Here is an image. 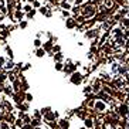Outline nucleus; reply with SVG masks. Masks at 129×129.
Segmentation results:
<instances>
[{"instance_id": "39448f33", "label": "nucleus", "mask_w": 129, "mask_h": 129, "mask_svg": "<svg viewBox=\"0 0 129 129\" xmlns=\"http://www.w3.org/2000/svg\"><path fill=\"white\" fill-rule=\"evenodd\" d=\"M85 125H87V128L91 129L94 126V121L91 119V118H87V119H85Z\"/></svg>"}, {"instance_id": "20e7f679", "label": "nucleus", "mask_w": 129, "mask_h": 129, "mask_svg": "<svg viewBox=\"0 0 129 129\" xmlns=\"http://www.w3.org/2000/svg\"><path fill=\"white\" fill-rule=\"evenodd\" d=\"M104 91L108 94H115V91H114V88L112 87H109V85H104Z\"/></svg>"}, {"instance_id": "6e6552de", "label": "nucleus", "mask_w": 129, "mask_h": 129, "mask_svg": "<svg viewBox=\"0 0 129 129\" xmlns=\"http://www.w3.org/2000/svg\"><path fill=\"white\" fill-rule=\"evenodd\" d=\"M122 23H124L125 27H129V18H124V21H122Z\"/></svg>"}, {"instance_id": "ddd939ff", "label": "nucleus", "mask_w": 129, "mask_h": 129, "mask_svg": "<svg viewBox=\"0 0 129 129\" xmlns=\"http://www.w3.org/2000/svg\"><path fill=\"white\" fill-rule=\"evenodd\" d=\"M37 129H40V128H37Z\"/></svg>"}, {"instance_id": "0eeeda50", "label": "nucleus", "mask_w": 129, "mask_h": 129, "mask_svg": "<svg viewBox=\"0 0 129 129\" xmlns=\"http://www.w3.org/2000/svg\"><path fill=\"white\" fill-rule=\"evenodd\" d=\"M119 112H121V114H122V115H126V108H125V107H121Z\"/></svg>"}, {"instance_id": "1a4fd4ad", "label": "nucleus", "mask_w": 129, "mask_h": 129, "mask_svg": "<svg viewBox=\"0 0 129 129\" xmlns=\"http://www.w3.org/2000/svg\"><path fill=\"white\" fill-rule=\"evenodd\" d=\"M61 126H62V128H67L68 122H67V121H61Z\"/></svg>"}, {"instance_id": "9b49d317", "label": "nucleus", "mask_w": 129, "mask_h": 129, "mask_svg": "<svg viewBox=\"0 0 129 129\" xmlns=\"http://www.w3.org/2000/svg\"><path fill=\"white\" fill-rule=\"evenodd\" d=\"M78 77H80V75H74L72 81H74V82H80V78H78Z\"/></svg>"}, {"instance_id": "7ed1b4c3", "label": "nucleus", "mask_w": 129, "mask_h": 129, "mask_svg": "<svg viewBox=\"0 0 129 129\" xmlns=\"http://www.w3.org/2000/svg\"><path fill=\"white\" fill-rule=\"evenodd\" d=\"M0 129H9V122L7 121H0Z\"/></svg>"}, {"instance_id": "f03ea898", "label": "nucleus", "mask_w": 129, "mask_h": 129, "mask_svg": "<svg viewBox=\"0 0 129 129\" xmlns=\"http://www.w3.org/2000/svg\"><path fill=\"white\" fill-rule=\"evenodd\" d=\"M95 111L101 112V114H105L107 112V104H105V101H97L95 102Z\"/></svg>"}, {"instance_id": "f8f14e48", "label": "nucleus", "mask_w": 129, "mask_h": 129, "mask_svg": "<svg viewBox=\"0 0 129 129\" xmlns=\"http://www.w3.org/2000/svg\"><path fill=\"white\" fill-rule=\"evenodd\" d=\"M0 71H1V68H0Z\"/></svg>"}, {"instance_id": "9d476101", "label": "nucleus", "mask_w": 129, "mask_h": 129, "mask_svg": "<svg viewBox=\"0 0 129 129\" xmlns=\"http://www.w3.org/2000/svg\"><path fill=\"white\" fill-rule=\"evenodd\" d=\"M16 125H17V126H23V121L21 119H17V121H16Z\"/></svg>"}, {"instance_id": "423d86ee", "label": "nucleus", "mask_w": 129, "mask_h": 129, "mask_svg": "<svg viewBox=\"0 0 129 129\" xmlns=\"http://www.w3.org/2000/svg\"><path fill=\"white\" fill-rule=\"evenodd\" d=\"M101 88H102V84H101L99 81H97V82H95V85H94V91H95V92H98Z\"/></svg>"}, {"instance_id": "f257e3e1", "label": "nucleus", "mask_w": 129, "mask_h": 129, "mask_svg": "<svg viewBox=\"0 0 129 129\" xmlns=\"http://www.w3.org/2000/svg\"><path fill=\"white\" fill-rule=\"evenodd\" d=\"M80 13L82 14V17H92L95 14V6L94 4H87L82 9H80Z\"/></svg>"}]
</instances>
